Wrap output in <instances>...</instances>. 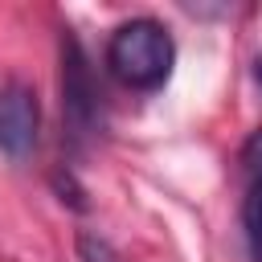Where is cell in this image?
<instances>
[{
    "mask_svg": "<svg viewBox=\"0 0 262 262\" xmlns=\"http://www.w3.org/2000/svg\"><path fill=\"white\" fill-rule=\"evenodd\" d=\"M176 61L172 33L156 16H131L123 20L106 41V70L127 90H156L168 82Z\"/></svg>",
    "mask_w": 262,
    "mask_h": 262,
    "instance_id": "1",
    "label": "cell"
},
{
    "mask_svg": "<svg viewBox=\"0 0 262 262\" xmlns=\"http://www.w3.org/2000/svg\"><path fill=\"white\" fill-rule=\"evenodd\" d=\"M61 115L74 139H86L98 127V86L74 37H61Z\"/></svg>",
    "mask_w": 262,
    "mask_h": 262,
    "instance_id": "2",
    "label": "cell"
},
{
    "mask_svg": "<svg viewBox=\"0 0 262 262\" xmlns=\"http://www.w3.org/2000/svg\"><path fill=\"white\" fill-rule=\"evenodd\" d=\"M37 131H41V102L37 90L25 82H8L0 86V151L20 160L37 147Z\"/></svg>",
    "mask_w": 262,
    "mask_h": 262,
    "instance_id": "3",
    "label": "cell"
},
{
    "mask_svg": "<svg viewBox=\"0 0 262 262\" xmlns=\"http://www.w3.org/2000/svg\"><path fill=\"white\" fill-rule=\"evenodd\" d=\"M242 229H246L250 258L262 262V188H246V196H242Z\"/></svg>",
    "mask_w": 262,
    "mask_h": 262,
    "instance_id": "4",
    "label": "cell"
},
{
    "mask_svg": "<svg viewBox=\"0 0 262 262\" xmlns=\"http://www.w3.org/2000/svg\"><path fill=\"white\" fill-rule=\"evenodd\" d=\"M242 172H246V188H262V127L250 131V139L242 143Z\"/></svg>",
    "mask_w": 262,
    "mask_h": 262,
    "instance_id": "5",
    "label": "cell"
},
{
    "mask_svg": "<svg viewBox=\"0 0 262 262\" xmlns=\"http://www.w3.org/2000/svg\"><path fill=\"white\" fill-rule=\"evenodd\" d=\"M78 254H82V262H119V254L111 250V242L98 237V233H82L78 237Z\"/></svg>",
    "mask_w": 262,
    "mask_h": 262,
    "instance_id": "6",
    "label": "cell"
},
{
    "mask_svg": "<svg viewBox=\"0 0 262 262\" xmlns=\"http://www.w3.org/2000/svg\"><path fill=\"white\" fill-rule=\"evenodd\" d=\"M254 82H258V90H262V53L254 57Z\"/></svg>",
    "mask_w": 262,
    "mask_h": 262,
    "instance_id": "7",
    "label": "cell"
}]
</instances>
